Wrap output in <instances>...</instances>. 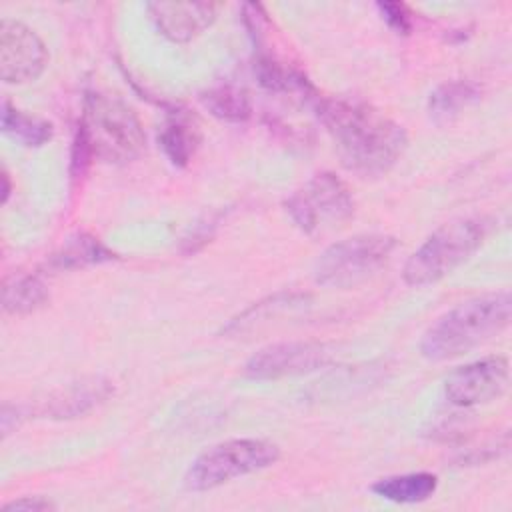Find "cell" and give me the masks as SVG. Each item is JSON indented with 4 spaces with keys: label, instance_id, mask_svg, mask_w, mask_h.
<instances>
[{
    "label": "cell",
    "instance_id": "7c38bea8",
    "mask_svg": "<svg viewBox=\"0 0 512 512\" xmlns=\"http://www.w3.org/2000/svg\"><path fill=\"white\" fill-rule=\"evenodd\" d=\"M114 392L112 384L104 378H88L76 384H70L54 394H50L38 406V412L44 418H78L98 404H102Z\"/></svg>",
    "mask_w": 512,
    "mask_h": 512
},
{
    "label": "cell",
    "instance_id": "e0dca14e",
    "mask_svg": "<svg viewBox=\"0 0 512 512\" xmlns=\"http://www.w3.org/2000/svg\"><path fill=\"white\" fill-rule=\"evenodd\" d=\"M480 100V88L468 80L440 84L428 98V112L436 122H450L462 110Z\"/></svg>",
    "mask_w": 512,
    "mask_h": 512
},
{
    "label": "cell",
    "instance_id": "52a82bcc",
    "mask_svg": "<svg viewBox=\"0 0 512 512\" xmlns=\"http://www.w3.org/2000/svg\"><path fill=\"white\" fill-rule=\"evenodd\" d=\"M284 206L296 228L308 236L326 234L354 214L350 188L332 172L314 174L286 198Z\"/></svg>",
    "mask_w": 512,
    "mask_h": 512
},
{
    "label": "cell",
    "instance_id": "2e32d148",
    "mask_svg": "<svg viewBox=\"0 0 512 512\" xmlns=\"http://www.w3.org/2000/svg\"><path fill=\"white\" fill-rule=\"evenodd\" d=\"M254 74L258 84L276 94H314L310 80L290 64H284L268 54H260L254 62Z\"/></svg>",
    "mask_w": 512,
    "mask_h": 512
},
{
    "label": "cell",
    "instance_id": "5bb4252c",
    "mask_svg": "<svg viewBox=\"0 0 512 512\" xmlns=\"http://www.w3.org/2000/svg\"><path fill=\"white\" fill-rule=\"evenodd\" d=\"M438 488V478L430 472H410V474H396L376 480L370 490L396 504H418L428 500Z\"/></svg>",
    "mask_w": 512,
    "mask_h": 512
},
{
    "label": "cell",
    "instance_id": "9c48e42d",
    "mask_svg": "<svg viewBox=\"0 0 512 512\" xmlns=\"http://www.w3.org/2000/svg\"><path fill=\"white\" fill-rule=\"evenodd\" d=\"M510 380V366L504 356H486L456 368L444 382V396L460 408L488 404L500 398Z\"/></svg>",
    "mask_w": 512,
    "mask_h": 512
},
{
    "label": "cell",
    "instance_id": "8fae6325",
    "mask_svg": "<svg viewBox=\"0 0 512 512\" xmlns=\"http://www.w3.org/2000/svg\"><path fill=\"white\" fill-rule=\"evenodd\" d=\"M146 10L156 30L170 42L184 44L210 28L218 14L212 2H148Z\"/></svg>",
    "mask_w": 512,
    "mask_h": 512
},
{
    "label": "cell",
    "instance_id": "8992f818",
    "mask_svg": "<svg viewBox=\"0 0 512 512\" xmlns=\"http://www.w3.org/2000/svg\"><path fill=\"white\" fill-rule=\"evenodd\" d=\"M388 234H358L328 246L314 264V280L330 288H352L372 278L394 254Z\"/></svg>",
    "mask_w": 512,
    "mask_h": 512
},
{
    "label": "cell",
    "instance_id": "44dd1931",
    "mask_svg": "<svg viewBox=\"0 0 512 512\" xmlns=\"http://www.w3.org/2000/svg\"><path fill=\"white\" fill-rule=\"evenodd\" d=\"M376 10L380 12L382 20L388 24L390 30L396 34H410L412 32V12L402 2H376Z\"/></svg>",
    "mask_w": 512,
    "mask_h": 512
},
{
    "label": "cell",
    "instance_id": "7a4b0ae2",
    "mask_svg": "<svg viewBox=\"0 0 512 512\" xmlns=\"http://www.w3.org/2000/svg\"><path fill=\"white\" fill-rule=\"evenodd\" d=\"M144 148V128L126 102L110 94L86 92L70 154L74 178L82 176L92 160L126 164L136 160Z\"/></svg>",
    "mask_w": 512,
    "mask_h": 512
},
{
    "label": "cell",
    "instance_id": "ba28073f",
    "mask_svg": "<svg viewBox=\"0 0 512 512\" xmlns=\"http://www.w3.org/2000/svg\"><path fill=\"white\" fill-rule=\"evenodd\" d=\"M334 354L322 342H278L260 348L244 364V376L250 380H278L320 370L332 362Z\"/></svg>",
    "mask_w": 512,
    "mask_h": 512
},
{
    "label": "cell",
    "instance_id": "5b68a950",
    "mask_svg": "<svg viewBox=\"0 0 512 512\" xmlns=\"http://www.w3.org/2000/svg\"><path fill=\"white\" fill-rule=\"evenodd\" d=\"M280 458L278 444L262 438H234L210 446L192 460L184 474L188 490L204 492L234 478L260 472Z\"/></svg>",
    "mask_w": 512,
    "mask_h": 512
},
{
    "label": "cell",
    "instance_id": "7402d4cb",
    "mask_svg": "<svg viewBox=\"0 0 512 512\" xmlns=\"http://www.w3.org/2000/svg\"><path fill=\"white\" fill-rule=\"evenodd\" d=\"M56 504L50 502L48 498H42V496H24V498H18V500H12L8 504H4V512H46V510H54Z\"/></svg>",
    "mask_w": 512,
    "mask_h": 512
},
{
    "label": "cell",
    "instance_id": "30bf717a",
    "mask_svg": "<svg viewBox=\"0 0 512 512\" xmlns=\"http://www.w3.org/2000/svg\"><path fill=\"white\" fill-rule=\"evenodd\" d=\"M48 66V48L24 22H0V76L6 84H28Z\"/></svg>",
    "mask_w": 512,
    "mask_h": 512
},
{
    "label": "cell",
    "instance_id": "277c9868",
    "mask_svg": "<svg viewBox=\"0 0 512 512\" xmlns=\"http://www.w3.org/2000/svg\"><path fill=\"white\" fill-rule=\"evenodd\" d=\"M488 232L490 220L480 216L442 224L406 260L402 270L404 282L408 286H426L442 280L484 244Z\"/></svg>",
    "mask_w": 512,
    "mask_h": 512
},
{
    "label": "cell",
    "instance_id": "603a6c76",
    "mask_svg": "<svg viewBox=\"0 0 512 512\" xmlns=\"http://www.w3.org/2000/svg\"><path fill=\"white\" fill-rule=\"evenodd\" d=\"M8 196H10V180H8V172L4 170L2 172V204L8 202Z\"/></svg>",
    "mask_w": 512,
    "mask_h": 512
},
{
    "label": "cell",
    "instance_id": "6da1fadb",
    "mask_svg": "<svg viewBox=\"0 0 512 512\" xmlns=\"http://www.w3.org/2000/svg\"><path fill=\"white\" fill-rule=\"evenodd\" d=\"M316 110L342 166L362 178L386 174L408 146L406 130L366 102L324 98Z\"/></svg>",
    "mask_w": 512,
    "mask_h": 512
},
{
    "label": "cell",
    "instance_id": "9a60e30c",
    "mask_svg": "<svg viewBox=\"0 0 512 512\" xmlns=\"http://www.w3.org/2000/svg\"><path fill=\"white\" fill-rule=\"evenodd\" d=\"M116 254L108 250L98 238L90 234H76L70 236L60 250H56L48 260L46 266L52 270H76L86 268L92 264H102L114 260Z\"/></svg>",
    "mask_w": 512,
    "mask_h": 512
},
{
    "label": "cell",
    "instance_id": "ffe728a7",
    "mask_svg": "<svg viewBox=\"0 0 512 512\" xmlns=\"http://www.w3.org/2000/svg\"><path fill=\"white\" fill-rule=\"evenodd\" d=\"M208 112L224 122H246L252 116V102L244 88L234 84H220L200 96Z\"/></svg>",
    "mask_w": 512,
    "mask_h": 512
},
{
    "label": "cell",
    "instance_id": "3957f363",
    "mask_svg": "<svg viewBox=\"0 0 512 512\" xmlns=\"http://www.w3.org/2000/svg\"><path fill=\"white\" fill-rule=\"evenodd\" d=\"M510 292L470 298L442 314L422 336L420 352L432 362L456 358L502 332L510 324Z\"/></svg>",
    "mask_w": 512,
    "mask_h": 512
},
{
    "label": "cell",
    "instance_id": "4fadbf2b",
    "mask_svg": "<svg viewBox=\"0 0 512 512\" xmlns=\"http://www.w3.org/2000/svg\"><path fill=\"white\" fill-rule=\"evenodd\" d=\"M158 144L174 166L184 168L200 146L198 124L184 110L168 112L158 134Z\"/></svg>",
    "mask_w": 512,
    "mask_h": 512
},
{
    "label": "cell",
    "instance_id": "d6986e66",
    "mask_svg": "<svg viewBox=\"0 0 512 512\" xmlns=\"http://www.w3.org/2000/svg\"><path fill=\"white\" fill-rule=\"evenodd\" d=\"M46 284L34 274H22L8 280L2 288V308L6 314L22 316L36 312L48 302Z\"/></svg>",
    "mask_w": 512,
    "mask_h": 512
},
{
    "label": "cell",
    "instance_id": "ac0fdd59",
    "mask_svg": "<svg viewBox=\"0 0 512 512\" xmlns=\"http://www.w3.org/2000/svg\"><path fill=\"white\" fill-rule=\"evenodd\" d=\"M2 132L22 146L40 148L52 140L54 126L44 118H38L34 114L18 110L10 102H4L2 104Z\"/></svg>",
    "mask_w": 512,
    "mask_h": 512
}]
</instances>
